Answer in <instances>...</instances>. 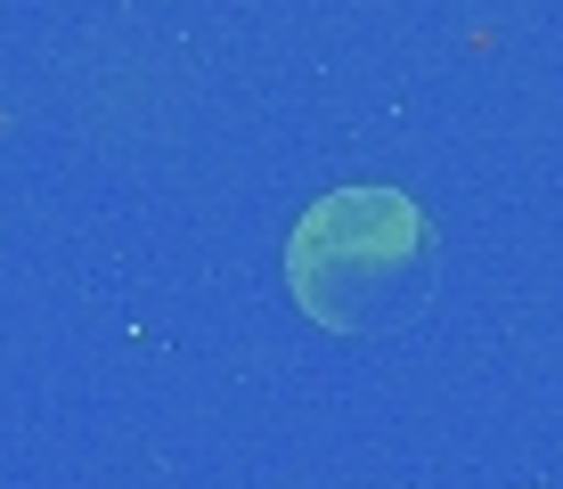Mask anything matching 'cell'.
<instances>
[{
  "mask_svg": "<svg viewBox=\"0 0 563 489\" xmlns=\"http://www.w3.org/2000/svg\"><path fill=\"white\" fill-rule=\"evenodd\" d=\"M286 286L335 335H400L433 293V237L400 188H335L295 221Z\"/></svg>",
  "mask_w": 563,
  "mask_h": 489,
  "instance_id": "1",
  "label": "cell"
}]
</instances>
